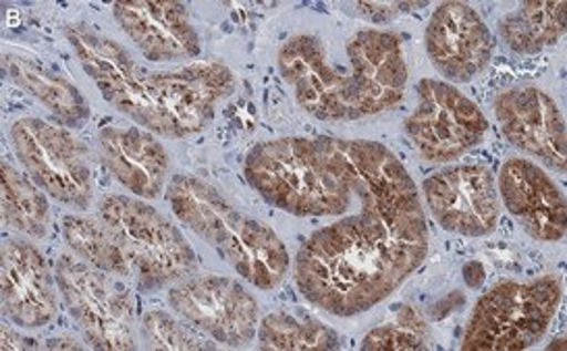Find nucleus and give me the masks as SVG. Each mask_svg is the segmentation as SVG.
<instances>
[{
  "instance_id": "obj_25",
  "label": "nucleus",
  "mask_w": 567,
  "mask_h": 351,
  "mask_svg": "<svg viewBox=\"0 0 567 351\" xmlns=\"http://www.w3.org/2000/svg\"><path fill=\"white\" fill-rule=\"evenodd\" d=\"M63 235L73 254L87 265L113 277H132V268L125 254L101 217H65Z\"/></svg>"
},
{
  "instance_id": "obj_27",
  "label": "nucleus",
  "mask_w": 567,
  "mask_h": 351,
  "mask_svg": "<svg viewBox=\"0 0 567 351\" xmlns=\"http://www.w3.org/2000/svg\"><path fill=\"white\" fill-rule=\"evenodd\" d=\"M142 337L151 350H206L198 337L189 333L182 322L163 312L152 310L142 318Z\"/></svg>"
},
{
  "instance_id": "obj_14",
  "label": "nucleus",
  "mask_w": 567,
  "mask_h": 351,
  "mask_svg": "<svg viewBox=\"0 0 567 351\" xmlns=\"http://www.w3.org/2000/svg\"><path fill=\"white\" fill-rule=\"evenodd\" d=\"M426 54L451 84H467L488 68L493 56V35L474 7L460 0L436 7L429 21Z\"/></svg>"
},
{
  "instance_id": "obj_24",
  "label": "nucleus",
  "mask_w": 567,
  "mask_h": 351,
  "mask_svg": "<svg viewBox=\"0 0 567 351\" xmlns=\"http://www.w3.org/2000/svg\"><path fill=\"white\" fill-rule=\"evenodd\" d=\"M32 177L21 175L9 163L0 167L2 223L19 234L42 239L51 227V204Z\"/></svg>"
},
{
  "instance_id": "obj_10",
  "label": "nucleus",
  "mask_w": 567,
  "mask_h": 351,
  "mask_svg": "<svg viewBox=\"0 0 567 351\" xmlns=\"http://www.w3.org/2000/svg\"><path fill=\"white\" fill-rule=\"evenodd\" d=\"M167 301L189 327L227 348L248 345L258 331V301L244 285L227 277L184 279L168 289Z\"/></svg>"
},
{
  "instance_id": "obj_18",
  "label": "nucleus",
  "mask_w": 567,
  "mask_h": 351,
  "mask_svg": "<svg viewBox=\"0 0 567 351\" xmlns=\"http://www.w3.org/2000/svg\"><path fill=\"white\" fill-rule=\"evenodd\" d=\"M2 314L19 329H42L56 314L51 268L42 251L23 239H7L0 250Z\"/></svg>"
},
{
  "instance_id": "obj_26",
  "label": "nucleus",
  "mask_w": 567,
  "mask_h": 351,
  "mask_svg": "<svg viewBox=\"0 0 567 351\" xmlns=\"http://www.w3.org/2000/svg\"><path fill=\"white\" fill-rule=\"evenodd\" d=\"M429 341L426 320L414 308L401 306L393 322L381 324L364 337L362 350H429Z\"/></svg>"
},
{
  "instance_id": "obj_17",
  "label": "nucleus",
  "mask_w": 567,
  "mask_h": 351,
  "mask_svg": "<svg viewBox=\"0 0 567 351\" xmlns=\"http://www.w3.org/2000/svg\"><path fill=\"white\" fill-rule=\"evenodd\" d=\"M497 192L507 213L536 241L555 244L566 237V196L533 161L509 158L501 167Z\"/></svg>"
},
{
  "instance_id": "obj_21",
  "label": "nucleus",
  "mask_w": 567,
  "mask_h": 351,
  "mask_svg": "<svg viewBox=\"0 0 567 351\" xmlns=\"http://www.w3.org/2000/svg\"><path fill=\"white\" fill-rule=\"evenodd\" d=\"M2 68L13 84L42 102L61 125L82 127L87 123L90 104L63 75L52 73L42 63L18 52H7Z\"/></svg>"
},
{
  "instance_id": "obj_20",
  "label": "nucleus",
  "mask_w": 567,
  "mask_h": 351,
  "mask_svg": "<svg viewBox=\"0 0 567 351\" xmlns=\"http://www.w3.org/2000/svg\"><path fill=\"white\" fill-rule=\"evenodd\" d=\"M102 165L125 189L142 198H158L167 185V148L140 127L109 125L99 132Z\"/></svg>"
},
{
  "instance_id": "obj_12",
  "label": "nucleus",
  "mask_w": 567,
  "mask_h": 351,
  "mask_svg": "<svg viewBox=\"0 0 567 351\" xmlns=\"http://www.w3.org/2000/svg\"><path fill=\"white\" fill-rule=\"evenodd\" d=\"M350 117H372L398 106L405 96L408 63L395 32L362 30L348 40Z\"/></svg>"
},
{
  "instance_id": "obj_9",
  "label": "nucleus",
  "mask_w": 567,
  "mask_h": 351,
  "mask_svg": "<svg viewBox=\"0 0 567 351\" xmlns=\"http://www.w3.org/2000/svg\"><path fill=\"white\" fill-rule=\"evenodd\" d=\"M488 132L478 104L441 80L417 84V106L405 121V134L431 163H450L476 148Z\"/></svg>"
},
{
  "instance_id": "obj_19",
  "label": "nucleus",
  "mask_w": 567,
  "mask_h": 351,
  "mask_svg": "<svg viewBox=\"0 0 567 351\" xmlns=\"http://www.w3.org/2000/svg\"><path fill=\"white\" fill-rule=\"evenodd\" d=\"M113 16L148 61H189L202 51L200 35L189 21V11L175 0L117 2Z\"/></svg>"
},
{
  "instance_id": "obj_15",
  "label": "nucleus",
  "mask_w": 567,
  "mask_h": 351,
  "mask_svg": "<svg viewBox=\"0 0 567 351\" xmlns=\"http://www.w3.org/2000/svg\"><path fill=\"white\" fill-rule=\"evenodd\" d=\"M279 71L308 115L318 121H351L350 75L329 63L320 38H289L279 51Z\"/></svg>"
},
{
  "instance_id": "obj_16",
  "label": "nucleus",
  "mask_w": 567,
  "mask_h": 351,
  "mask_svg": "<svg viewBox=\"0 0 567 351\" xmlns=\"http://www.w3.org/2000/svg\"><path fill=\"white\" fill-rule=\"evenodd\" d=\"M144 84L179 121L185 135H192L210 123L218 102L234 94L235 75L227 65L206 61L161 73L144 71Z\"/></svg>"
},
{
  "instance_id": "obj_5",
  "label": "nucleus",
  "mask_w": 567,
  "mask_h": 351,
  "mask_svg": "<svg viewBox=\"0 0 567 351\" xmlns=\"http://www.w3.org/2000/svg\"><path fill=\"white\" fill-rule=\"evenodd\" d=\"M99 217L115 235L132 275L144 287L179 283L196 272V251L151 204L113 194L101 202Z\"/></svg>"
},
{
  "instance_id": "obj_2",
  "label": "nucleus",
  "mask_w": 567,
  "mask_h": 351,
  "mask_svg": "<svg viewBox=\"0 0 567 351\" xmlns=\"http://www.w3.org/2000/svg\"><path fill=\"white\" fill-rule=\"evenodd\" d=\"M246 179L262 200L296 217H337L353 204L350 175L333 137H281L256 144Z\"/></svg>"
},
{
  "instance_id": "obj_29",
  "label": "nucleus",
  "mask_w": 567,
  "mask_h": 351,
  "mask_svg": "<svg viewBox=\"0 0 567 351\" xmlns=\"http://www.w3.org/2000/svg\"><path fill=\"white\" fill-rule=\"evenodd\" d=\"M484 267L483 262H478V260H474V262H467L466 267H464V281H466L467 287H472V289H478L484 281Z\"/></svg>"
},
{
  "instance_id": "obj_13",
  "label": "nucleus",
  "mask_w": 567,
  "mask_h": 351,
  "mask_svg": "<svg viewBox=\"0 0 567 351\" xmlns=\"http://www.w3.org/2000/svg\"><path fill=\"white\" fill-rule=\"evenodd\" d=\"M495 117L505 140L557 173L567 171L566 118L557 102L534 85L509 87L495 99Z\"/></svg>"
},
{
  "instance_id": "obj_3",
  "label": "nucleus",
  "mask_w": 567,
  "mask_h": 351,
  "mask_svg": "<svg viewBox=\"0 0 567 351\" xmlns=\"http://www.w3.org/2000/svg\"><path fill=\"white\" fill-rule=\"evenodd\" d=\"M167 198L175 217L248 283L265 291L284 283L289 254L281 237L237 210L217 187L192 175H177L168 184Z\"/></svg>"
},
{
  "instance_id": "obj_31",
  "label": "nucleus",
  "mask_w": 567,
  "mask_h": 351,
  "mask_svg": "<svg viewBox=\"0 0 567 351\" xmlns=\"http://www.w3.org/2000/svg\"><path fill=\"white\" fill-rule=\"evenodd\" d=\"M49 348L51 350H82V345H78L75 339H51Z\"/></svg>"
},
{
  "instance_id": "obj_22",
  "label": "nucleus",
  "mask_w": 567,
  "mask_h": 351,
  "mask_svg": "<svg viewBox=\"0 0 567 351\" xmlns=\"http://www.w3.org/2000/svg\"><path fill=\"white\" fill-rule=\"evenodd\" d=\"M566 2H524L499 19L501 40L517 54H536L566 35Z\"/></svg>"
},
{
  "instance_id": "obj_23",
  "label": "nucleus",
  "mask_w": 567,
  "mask_h": 351,
  "mask_svg": "<svg viewBox=\"0 0 567 351\" xmlns=\"http://www.w3.org/2000/svg\"><path fill=\"white\" fill-rule=\"evenodd\" d=\"M260 350H339V334L329 324L303 310H279L262 318L258 327Z\"/></svg>"
},
{
  "instance_id": "obj_4",
  "label": "nucleus",
  "mask_w": 567,
  "mask_h": 351,
  "mask_svg": "<svg viewBox=\"0 0 567 351\" xmlns=\"http://www.w3.org/2000/svg\"><path fill=\"white\" fill-rule=\"evenodd\" d=\"M564 298L555 275L528 281H501L476 301L462 350L517 351L534 345L553 322Z\"/></svg>"
},
{
  "instance_id": "obj_1",
  "label": "nucleus",
  "mask_w": 567,
  "mask_h": 351,
  "mask_svg": "<svg viewBox=\"0 0 567 351\" xmlns=\"http://www.w3.org/2000/svg\"><path fill=\"white\" fill-rule=\"evenodd\" d=\"M360 213L322 227L301 246L296 283L303 298L334 317H355L391 298L429 254L417 187L383 144L339 140Z\"/></svg>"
},
{
  "instance_id": "obj_8",
  "label": "nucleus",
  "mask_w": 567,
  "mask_h": 351,
  "mask_svg": "<svg viewBox=\"0 0 567 351\" xmlns=\"http://www.w3.org/2000/svg\"><path fill=\"white\" fill-rule=\"evenodd\" d=\"M11 144L19 163L54 200L78 210L90 208L94 182L87 152L75 135L44 118L23 117L11 127Z\"/></svg>"
},
{
  "instance_id": "obj_7",
  "label": "nucleus",
  "mask_w": 567,
  "mask_h": 351,
  "mask_svg": "<svg viewBox=\"0 0 567 351\" xmlns=\"http://www.w3.org/2000/svg\"><path fill=\"white\" fill-rule=\"evenodd\" d=\"M54 279L71 317L94 350H135V301L125 285L68 254L56 260Z\"/></svg>"
},
{
  "instance_id": "obj_32",
  "label": "nucleus",
  "mask_w": 567,
  "mask_h": 351,
  "mask_svg": "<svg viewBox=\"0 0 567 351\" xmlns=\"http://www.w3.org/2000/svg\"><path fill=\"white\" fill-rule=\"evenodd\" d=\"M559 348H564V339H557L553 341V345H549V350H559Z\"/></svg>"
},
{
  "instance_id": "obj_11",
  "label": "nucleus",
  "mask_w": 567,
  "mask_h": 351,
  "mask_svg": "<svg viewBox=\"0 0 567 351\" xmlns=\"http://www.w3.org/2000/svg\"><path fill=\"white\" fill-rule=\"evenodd\" d=\"M422 194L434 220L450 234L491 235L499 225V192L483 165H455L424 179Z\"/></svg>"
},
{
  "instance_id": "obj_28",
  "label": "nucleus",
  "mask_w": 567,
  "mask_h": 351,
  "mask_svg": "<svg viewBox=\"0 0 567 351\" xmlns=\"http://www.w3.org/2000/svg\"><path fill=\"white\" fill-rule=\"evenodd\" d=\"M429 2H351L343 4L346 9H353L350 13L358 18L368 19L372 23H389L391 19L400 18L414 9H422Z\"/></svg>"
},
{
  "instance_id": "obj_6",
  "label": "nucleus",
  "mask_w": 567,
  "mask_h": 351,
  "mask_svg": "<svg viewBox=\"0 0 567 351\" xmlns=\"http://www.w3.org/2000/svg\"><path fill=\"white\" fill-rule=\"evenodd\" d=\"M65 35L80 65L101 90L102 96L123 115L134 118L151 134L173 140L187 137L177 118L144 85V69L135 65L132 54L118 42L96 34L85 25H68Z\"/></svg>"
},
{
  "instance_id": "obj_30",
  "label": "nucleus",
  "mask_w": 567,
  "mask_h": 351,
  "mask_svg": "<svg viewBox=\"0 0 567 351\" xmlns=\"http://www.w3.org/2000/svg\"><path fill=\"white\" fill-rule=\"evenodd\" d=\"M19 341H21V339L11 331V327H4V329H2V348H4V350H19V348H23Z\"/></svg>"
}]
</instances>
